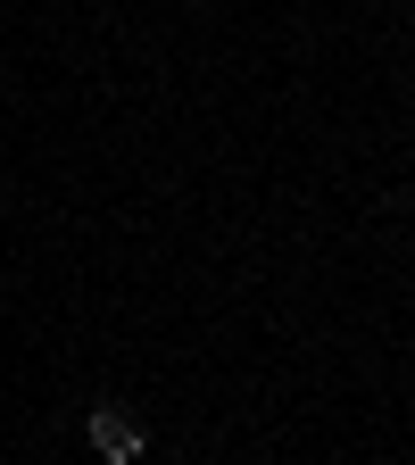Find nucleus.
I'll list each match as a JSON object with an SVG mask.
<instances>
[{
  "mask_svg": "<svg viewBox=\"0 0 415 465\" xmlns=\"http://www.w3.org/2000/svg\"><path fill=\"white\" fill-rule=\"evenodd\" d=\"M92 449H100L108 465H133V457H142V432L116 416V407H92Z\"/></svg>",
  "mask_w": 415,
  "mask_h": 465,
  "instance_id": "nucleus-1",
  "label": "nucleus"
}]
</instances>
